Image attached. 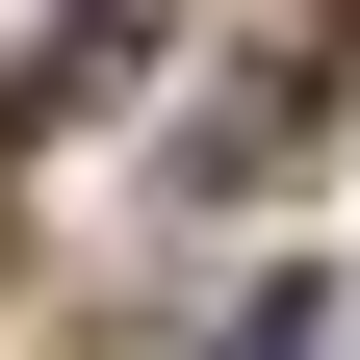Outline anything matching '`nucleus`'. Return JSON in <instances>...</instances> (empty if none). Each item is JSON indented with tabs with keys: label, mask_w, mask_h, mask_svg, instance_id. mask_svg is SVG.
I'll list each match as a JSON object with an SVG mask.
<instances>
[{
	"label": "nucleus",
	"mask_w": 360,
	"mask_h": 360,
	"mask_svg": "<svg viewBox=\"0 0 360 360\" xmlns=\"http://www.w3.org/2000/svg\"><path fill=\"white\" fill-rule=\"evenodd\" d=\"M309 335H335V283H283V309H232V360H309Z\"/></svg>",
	"instance_id": "1"
}]
</instances>
